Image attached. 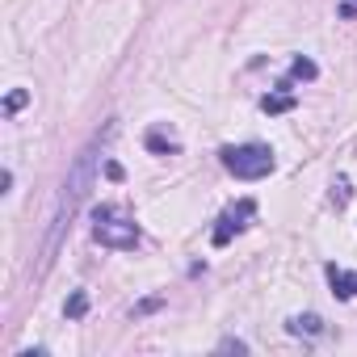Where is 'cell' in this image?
<instances>
[{"label": "cell", "mask_w": 357, "mask_h": 357, "mask_svg": "<svg viewBox=\"0 0 357 357\" xmlns=\"http://www.w3.org/2000/svg\"><path fill=\"white\" fill-rule=\"evenodd\" d=\"M93 240L105 244V248H135V244H139V227H135L130 219H118L109 206H101V211H97Z\"/></svg>", "instance_id": "3"}, {"label": "cell", "mask_w": 357, "mask_h": 357, "mask_svg": "<svg viewBox=\"0 0 357 357\" xmlns=\"http://www.w3.org/2000/svg\"><path fill=\"white\" fill-rule=\"evenodd\" d=\"M261 109H265V114H286V109H294V97H290V93H269V97L261 101Z\"/></svg>", "instance_id": "7"}, {"label": "cell", "mask_w": 357, "mask_h": 357, "mask_svg": "<svg viewBox=\"0 0 357 357\" xmlns=\"http://www.w3.org/2000/svg\"><path fill=\"white\" fill-rule=\"evenodd\" d=\"M252 215H257V202H248V198H244L240 206H231V211L219 219V227H215V244H227L231 231H244V227H248L244 219H252Z\"/></svg>", "instance_id": "4"}, {"label": "cell", "mask_w": 357, "mask_h": 357, "mask_svg": "<svg viewBox=\"0 0 357 357\" xmlns=\"http://www.w3.org/2000/svg\"><path fill=\"white\" fill-rule=\"evenodd\" d=\"M315 72H319V68H315L311 59H303V55L290 63V80H315Z\"/></svg>", "instance_id": "8"}, {"label": "cell", "mask_w": 357, "mask_h": 357, "mask_svg": "<svg viewBox=\"0 0 357 357\" xmlns=\"http://www.w3.org/2000/svg\"><path fill=\"white\" fill-rule=\"evenodd\" d=\"M63 311H68V319H80V315L89 311V294H84V290H76V294L68 298V307H63Z\"/></svg>", "instance_id": "9"}, {"label": "cell", "mask_w": 357, "mask_h": 357, "mask_svg": "<svg viewBox=\"0 0 357 357\" xmlns=\"http://www.w3.org/2000/svg\"><path fill=\"white\" fill-rule=\"evenodd\" d=\"M290 332H294V336H319V332H324V319H319V315H294V319H290Z\"/></svg>", "instance_id": "6"}, {"label": "cell", "mask_w": 357, "mask_h": 357, "mask_svg": "<svg viewBox=\"0 0 357 357\" xmlns=\"http://www.w3.org/2000/svg\"><path fill=\"white\" fill-rule=\"evenodd\" d=\"M223 168L240 181H261L273 172V151L265 143H240V147H223Z\"/></svg>", "instance_id": "2"}, {"label": "cell", "mask_w": 357, "mask_h": 357, "mask_svg": "<svg viewBox=\"0 0 357 357\" xmlns=\"http://www.w3.org/2000/svg\"><path fill=\"white\" fill-rule=\"evenodd\" d=\"M26 101H30V93H26V89H13V93L5 97V114H17Z\"/></svg>", "instance_id": "11"}, {"label": "cell", "mask_w": 357, "mask_h": 357, "mask_svg": "<svg viewBox=\"0 0 357 357\" xmlns=\"http://www.w3.org/2000/svg\"><path fill=\"white\" fill-rule=\"evenodd\" d=\"M147 147H151V151H176L181 143H176V139H164L160 130H151V135H147Z\"/></svg>", "instance_id": "10"}, {"label": "cell", "mask_w": 357, "mask_h": 357, "mask_svg": "<svg viewBox=\"0 0 357 357\" xmlns=\"http://www.w3.org/2000/svg\"><path fill=\"white\" fill-rule=\"evenodd\" d=\"M328 282H332V294H336V298H357V273L328 265Z\"/></svg>", "instance_id": "5"}, {"label": "cell", "mask_w": 357, "mask_h": 357, "mask_svg": "<svg viewBox=\"0 0 357 357\" xmlns=\"http://www.w3.org/2000/svg\"><path fill=\"white\" fill-rule=\"evenodd\" d=\"M97 151H101V139H93V143L76 155V164H72V172H68V181H63L59 206H55V215H51V236H47V248H43V257H47V261L55 257V248H59L63 231L72 227V219H76V211H80L84 194L93 190V176H97Z\"/></svg>", "instance_id": "1"}]
</instances>
